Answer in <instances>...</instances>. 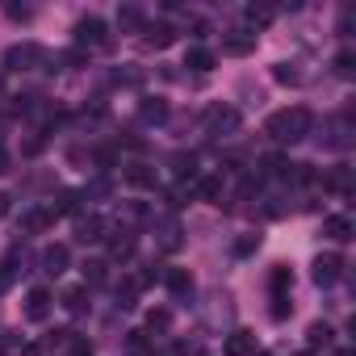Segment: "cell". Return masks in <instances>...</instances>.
I'll return each instance as SVG.
<instances>
[{
    "label": "cell",
    "instance_id": "obj_1",
    "mask_svg": "<svg viewBox=\"0 0 356 356\" xmlns=\"http://www.w3.org/2000/svg\"><path fill=\"white\" fill-rule=\"evenodd\" d=\"M310 126H314V113H310L306 105H289V109L268 113L264 134H268L273 143H298V138H306V134H310Z\"/></svg>",
    "mask_w": 356,
    "mask_h": 356
},
{
    "label": "cell",
    "instance_id": "obj_2",
    "mask_svg": "<svg viewBox=\"0 0 356 356\" xmlns=\"http://www.w3.org/2000/svg\"><path fill=\"white\" fill-rule=\"evenodd\" d=\"M42 63H47V47H38V42H17L5 51V72H34Z\"/></svg>",
    "mask_w": 356,
    "mask_h": 356
},
{
    "label": "cell",
    "instance_id": "obj_3",
    "mask_svg": "<svg viewBox=\"0 0 356 356\" xmlns=\"http://www.w3.org/2000/svg\"><path fill=\"white\" fill-rule=\"evenodd\" d=\"M206 130H210V134H231V130H239V109H231V105H210V109H206Z\"/></svg>",
    "mask_w": 356,
    "mask_h": 356
},
{
    "label": "cell",
    "instance_id": "obj_4",
    "mask_svg": "<svg viewBox=\"0 0 356 356\" xmlns=\"http://www.w3.org/2000/svg\"><path fill=\"white\" fill-rule=\"evenodd\" d=\"M80 343H84V339H80V335H76L72 327H63V331H55V335H47L38 352H42V356H72V352H76Z\"/></svg>",
    "mask_w": 356,
    "mask_h": 356
},
{
    "label": "cell",
    "instance_id": "obj_5",
    "mask_svg": "<svg viewBox=\"0 0 356 356\" xmlns=\"http://www.w3.org/2000/svg\"><path fill=\"white\" fill-rule=\"evenodd\" d=\"M109 231H113V227H109V218H101V214H88V218L76 222V239H80V243H105Z\"/></svg>",
    "mask_w": 356,
    "mask_h": 356
},
{
    "label": "cell",
    "instance_id": "obj_6",
    "mask_svg": "<svg viewBox=\"0 0 356 356\" xmlns=\"http://www.w3.org/2000/svg\"><path fill=\"white\" fill-rule=\"evenodd\" d=\"M310 277H314V285H323V289H327V285H335V281L343 277V260H339L335 252H327V256H318V260H314V273H310Z\"/></svg>",
    "mask_w": 356,
    "mask_h": 356
},
{
    "label": "cell",
    "instance_id": "obj_7",
    "mask_svg": "<svg viewBox=\"0 0 356 356\" xmlns=\"http://www.w3.org/2000/svg\"><path fill=\"white\" fill-rule=\"evenodd\" d=\"M76 42H80V47H109V38H105V22H101V17H84V22H76Z\"/></svg>",
    "mask_w": 356,
    "mask_h": 356
},
{
    "label": "cell",
    "instance_id": "obj_8",
    "mask_svg": "<svg viewBox=\"0 0 356 356\" xmlns=\"http://www.w3.org/2000/svg\"><path fill=\"white\" fill-rule=\"evenodd\" d=\"M181 235H185V231H181V222H176V218H159V222H155V243H159V252H176V248L185 243Z\"/></svg>",
    "mask_w": 356,
    "mask_h": 356
},
{
    "label": "cell",
    "instance_id": "obj_9",
    "mask_svg": "<svg viewBox=\"0 0 356 356\" xmlns=\"http://www.w3.org/2000/svg\"><path fill=\"white\" fill-rule=\"evenodd\" d=\"M51 306H55L51 289H42V285H38V289H30V293H26V318H30V323H42V318L51 314Z\"/></svg>",
    "mask_w": 356,
    "mask_h": 356
},
{
    "label": "cell",
    "instance_id": "obj_10",
    "mask_svg": "<svg viewBox=\"0 0 356 356\" xmlns=\"http://www.w3.org/2000/svg\"><path fill=\"white\" fill-rule=\"evenodd\" d=\"M222 51L235 55V59H239V55H252V51H256V34H252V30H231V34L222 38Z\"/></svg>",
    "mask_w": 356,
    "mask_h": 356
},
{
    "label": "cell",
    "instance_id": "obj_11",
    "mask_svg": "<svg viewBox=\"0 0 356 356\" xmlns=\"http://www.w3.org/2000/svg\"><path fill=\"white\" fill-rule=\"evenodd\" d=\"M67 260H72V252H67L63 243H51V248L42 252V273H47V277H59V273H67Z\"/></svg>",
    "mask_w": 356,
    "mask_h": 356
},
{
    "label": "cell",
    "instance_id": "obj_12",
    "mask_svg": "<svg viewBox=\"0 0 356 356\" xmlns=\"http://www.w3.org/2000/svg\"><path fill=\"white\" fill-rule=\"evenodd\" d=\"M222 356H256V335L252 331H231L222 343Z\"/></svg>",
    "mask_w": 356,
    "mask_h": 356
},
{
    "label": "cell",
    "instance_id": "obj_13",
    "mask_svg": "<svg viewBox=\"0 0 356 356\" xmlns=\"http://www.w3.org/2000/svg\"><path fill=\"white\" fill-rule=\"evenodd\" d=\"M260 168H264V176H273V181H298V163H289L285 155H268Z\"/></svg>",
    "mask_w": 356,
    "mask_h": 356
},
{
    "label": "cell",
    "instance_id": "obj_14",
    "mask_svg": "<svg viewBox=\"0 0 356 356\" xmlns=\"http://www.w3.org/2000/svg\"><path fill=\"white\" fill-rule=\"evenodd\" d=\"M222 176H202V181L193 185V193L202 197V202H210V206H222Z\"/></svg>",
    "mask_w": 356,
    "mask_h": 356
},
{
    "label": "cell",
    "instance_id": "obj_15",
    "mask_svg": "<svg viewBox=\"0 0 356 356\" xmlns=\"http://www.w3.org/2000/svg\"><path fill=\"white\" fill-rule=\"evenodd\" d=\"M323 235H327L331 243H348V239H352V218H348V214L327 218V222H323Z\"/></svg>",
    "mask_w": 356,
    "mask_h": 356
},
{
    "label": "cell",
    "instance_id": "obj_16",
    "mask_svg": "<svg viewBox=\"0 0 356 356\" xmlns=\"http://www.w3.org/2000/svg\"><path fill=\"white\" fill-rule=\"evenodd\" d=\"M105 243H109V256H113V260H126V256L134 252V235H130L126 227H122V231H109Z\"/></svg>",
    "mask_w": 356,
    "mask_h": 356
},
{
    "label": "cell",
    "instance_id": "obj_17",
    "mask_svg": "<svg viewBox=\"0 0 356 356\" xmlns=\"http://www.w3.org/2000/svg\"><path fill=\"white\" fill-rule=\"evenodd\" d=\"M118 30H122V34H134V30H147V17H143V9H134V5H126V9H118Z\"/></svg>",
    "mask_w": 356,
    "mask_h": 356
},
{
    "label": "cell",
    "instance_id": "obj_18",
    "mask_svg": "<svg viewBox=\"0 0 356 356\" xmlns=\"http://www.w3.org/2000/svg\"><path fill=\"white\" fill-rule=\"evenodd\" d=\"M172 42H176V30H172L168 22H155V26H147V47L163 51V47H172Z\"/></svg>",
    "mask_w": 356,
    "mask_h": 356
},
{
    "label": "cell",
    "instance_id": "obj_19",
    "mask_svg": "<svg viewBox=\"0 0 356 356\" xmlns=\"http://www.w3.org/2000/svg\"><path fill=\"white\" fill-rule=\"evenodd\" d=\"M51 222H55L51 210H30V214L22 218V231H26V235H42V231H51Z\"/></svg>",
    "mask_w": 356,
    "mask_h": 356
},
{
    "label": "cell",
    "instance_id": "obj_20",
    "mask_svg": "<svg viewBox=\"0 0 356 356\" xmlns=\"http://www.w3.org/2000/svg\"><path fill=\"white\" fill-rule=\"evenodd\" d=\"M323 189H335V193H352V168L339 163L331 176H323Z\"/></svg>",
    "mask_w": 356,
    "mask_h": 356
},
{
    "label": "cell",
    "instance_id": "obj_21",
    "mask_svg": "<svg viewBox=\"0 0 356 356\" xmlns=\"http://www.w3.org/2000/svg\"><path fill=\"white\" fill-rule=\"evenodd\" d=\"M126 185H134V189H151V185H155V172H151L147 163H130V168H126Z\"/></svg>",
    "mask_w": 356,
    "mask_h": 356
},
{
    "label": "cell",
    "instance_id": "obj_22",
    "mask_svg": "<svg viewBox=\"0 0 356 356\" xmlns=\"http://www.w3.org/2000/svg\"><path fill=\"white\" fill-rule=\"evenodd\" d=\"M185 67H193V72H210V67H214V51H206V47H189V51H185Z\"/></svg>",
    "mask_w": 356,
    "mask_h": 356
},
{
    "label": "cell",
    "instance_id": "obj_23",
    "mask_svg": "<svg viewBox=\"0 0 356 356\" xmlns=\"http://www.w3.org/2000/svg\"><path fill=\"white\" fill-rule=\"evenodd\" d=\"M76 206H80V193H76V189H59L51 214H55V218H59V214H76Z\"/></svg>",
    "mask_w": 356,
    "mask_h": 356
},
{
    "label": "cell",
    "instance_id": "obj_24",
    "mask_svg": "<svg viewBox=\"0 0 356 356\" xmlns=\"http://www.w3.org/2000/svg\"><path fill=\"white\" fill-rule=\"evenodd\" d=\"M163 281H168V289H172V293H189V289H193V277H189L185 268H168V273H163Z\"/></svg>",
    "mask_w": 356,
    "mask_h": 356
},
{
    "label": "cell",
    "instance_id": "obj_25",
    "mask_svg": "<svg viewBox=\"0 0 356 356\" xmlns=\"http://www.w3.org/2000/svg\"><path fill=\"white\" fill-rule=\"evenodd\" d=\"M138 113H143V122H163V118H168V105H163L159 97H147V101L138 105Z\"/></svg>",
    "mask_w": 356,
    "mask_h": 356
},
{
    "label": "cell",
    "instance_id": "obj_26",
    "mask_svg": "<svg viewBox=\"0 0 356 356\" xmlns=\"http://www.w3.org/2000/svg\"><path fill=\"white\" fill-rule=\"evenodd\" d=\"M63 310L67 314H84L88 310V289H67L63 293Z\"/></svg>",
    "mask_w": 356,
    "mask_h": 356
},
{
    "label": "cell",
    "instance_id": "obj_27",
    "mask_svg": "<svg viewBox=\"0 0 356 356\" xmlns=\"http://www.w3.org/2000/svg\"><path fill=\"white\" fill-rule=\"evenodd\" d=\"M331 335H335V331H331L327 323H310V331H306V343H310V348H331Z\"/></svg>",
    "mask_w": 356,
    "mask_h": 356
},
{
    "label": "cell",
    "instance_id": "obj_28",
    "mask_svg": "<svg viewBox=\"0 0 356 356\" xmlns=\"http://www.w3.org/2000/svg\"><path fill=\"white\" fill-rule=\"evenodd\" d=\"M268 285H273V293H289V285H293V273H289L285 264H277V268H273V277H268Z\"/></svg>",
    "mask_w": 356,
    "mask_h": 356
},
{
    "label": "cell",
    "instance_id": "obj_29",
    "mask_svg": "<svg viewBox=\"0 0 356 356\" xmlns=\"http://www.w3.org/2000/svg\"><path fill=\"white\" fill-rule=\"evenodd\" d=\"M268 22H273V9H264V5H252V9H248V26H252V30H264Z\"/></svg>",
    "mask_w": 356,
    "mask_h": 356
},
{
    "label": "cell",
    "instance_id": "obj_30",
    "mask_svg": "<svg viewBox=\"0 0 356 356\" xmlns=\"http://www.w3.org/2000/svg\"><path fill=\"white\" fill-rule=\"evenodd\" d=\"M289 310H293V302H289V293H273V318L281 323V318H289Z\"/></svg>",
    "mask_w": 356,
    "mask_h": 356
},
{
    "label": "cell",
    "instance_id": "obj_31",
    "mask_svg": "<svg viewBox=\"0 0 356 356\" xmlns=\"http://www.w3.org/2000/svg\"><path fill=\"white\" fill-rule=\"evenodd\" d=\"M273 76H277V84H302V72H293L289 63H277V72H273Z\"/></svg>",
    "mask_w": 356,
    "mask_h": 356
},
{
    "label": "cell",
    "instance_id": "obj_32",
    "mask_svg": "<svg viewBox=\"0 0 356 356\" xmlns=\"http://www.w3.org/2000/svg\"><path fill=\"white\" fill-rule=\"evenodd\" d=\"M352 63H356L352 51H339V55H335V72H339V76H352Z\"/></svg>",
    "mask_w": 356,
    "mask_h": 356
},
{
    "label": "cell",
    "instance_id": "obj_33",
    "mask_svg": "<svg viewBox=\"0 0 356 356\" xmlns=\"http://www.w3.org/2000/svg\"><path fill=\"white\" fill-rule=\"evenodd\" d=\"M256 248H260V235H243V239L235 243V256H252Z\"/></svg>",
    "mask_w": 356,
    "mask_h": 356
},
{
    "label": "cell",
    "instance_id": "obj_34",
    "mask_svg": "<svg viewBox=\"0 0 356 356\" xmlns=\"http://www.w3.org/2000/svg\"><path fill=\"white\" fill-rule=\"evenodd\" d=\"M84 277H88V285H101V281H105V264H101V260L84 264Z\"/></svg>",
    "mask_w": 356,
    "mask_h": 356
},
{
    "label": "cell",
    "instance_id": "obj_35",
    "mask_svg": "<svg viewBox=\"0 0 356 356\" xmlns=\"http://www.w3.org/2000/svg\"><path fill=\"white\" fill-rule=\"evenodd\" d=\"M147 327H168V310H151L147 314Z\"/></svg>",
    "mask_w": 356,
    "mask_h": 356
},
{
    "label": "cell",
    "instance_id": "obj_36",
    "mask_svg": "<svg viewBox=\"0 0 356 356\" xmlns=\"http://www.w3.org/2000/svg\"><path fill=\"white\" fill-rule=\"evenodd\" d=\"M13 273H17L13 264H0V289H9V285H13Z\"/></svg>",
    "mask_w": 356,
    "mask_h": 356
},
{
    "label": "cell",
    "instance_id": "obj_37",
    "mask_svg": "<svg viewBox=\"0 0 356 356\" xmlns=\"http://www.w3.org/2000/svg\"><path fill=\"white\" fill-rule=\"evenodd\" d=\"M172 163H176V172H181V176H185V172H193V155H176Z\"/></svg>",
    "mask_w": 356,
    "mask_h": 356
},
{
    "label": "cell",
    "instance_id": "obj_38",
    "mask_svg": "<svg viewBox=\"0 0 356 356\" xmlns=\"http://www.w3.org/2000/svg\"><path fill=\"white\" fill-rule=\"evenodd\" d=\"M9 17H13V22H30V9H22V5H13V9H9Z\"/></svg>",
    "mask_w": 356,
    "mask_h": 356
},
{
    "label": "cell",
    "instance_id": "obj_39",
    "mask_svg": "<svg viewBox=\"0 0 356 356\" xmlns=\"http://www.w3.org/2000/svg\"><path fill=\"white\" fill-rule=\"evenodd\" d=\"M0 172H9V151L0 147Z\"/></svg>",
    "mask_w": 356,
    "mask_h": 356
},
{
    "label": "cell",
    "instance_id": "obj_40",
    "mask_svg": "<svg viewBox=\"0 0 356 356\" xmlns=\"http://www.w3.org/2000/svg\"><path fill=\"white\" fill-rule=\"evenodd\" d=\"M9 214V193H0V218Z\"/></svg>",
    "mask_w": 356,
    "mask_h": 356
},
{
    "label": "cell",
    "instance_id": "obj_41",
    "mask_svg": "<svg viewBox=\"0 0 356 356\" xmlns=\"http://www.w3.org/2000/svg\"><path fill=\"white\" fill-rule=\"evenodd\" d=\"M72 356H92V348H88V343H80V348H76Z\"/></svg>",
    "mask_w": 356,
    "mask_h": 356
},
{
    "label": "cell",
    "instance_id": "obj_42",
    "mask_svg": "<svg viewBox=\"0 0 356 356\" xmlns=\"http://www.w3.org/2000/svg\"><path fill=\"white\" fill-rule=\"evenodd\" d=\"M335 356H352V348H339V352H335Z\"/></svg>",
    "mask_w": 356,
    "mask_h": 356
},
{
    "label": "cell",
    "instance_id": "obj_43",
    "mask_svg": "<svg viewBox=\"0 0 356 356\" xmlns=\"http://www.w3.org/2000/svg\"><path fill=\"white\" fill-rule=\"evenodd\" d=\"M0 92H5V72H0Z\"/></svg>",
    "mask_w": 356,
    "mask_h": 356
}]
</instances>
